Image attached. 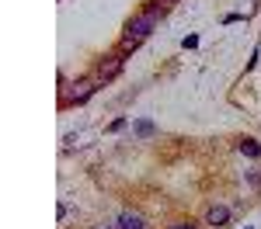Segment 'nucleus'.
Wrapping results in <instances>:
<instances>
[{
  "mask_svg": "<svg viewBox=\"0 0 261 229\" xmlns=\"http://www.w3.org/2000/svg\"><path fill=\"white\" fill-rule=\"evenodd\" d=\"M161 7H150V11H143V14H136V18L129 21V28H125V35H133V39H146L153 28H157V21H161Z\"/></svg>",
  "mask_w": 261,
  "mask_h": 229,
  "instance_id": "1",
  "label": "nucleus"
},
{
  "mask_svg": "<svg viewBox=\"0 0 261 229\" xmlns=\"http://www.w3.org/2000/svg\"><path fill=\"white\" fill-rule=\"evenodd\" d=\"M94 94V80H77V83H70L66 90H63V104H81L87 101Z\"/></svg>",
  "mask_w": 261,
  "mask_h": 229,
  "instance_id": "2",
  "label": "nucleus"
},
{
  "mask_svg": "<svg viewBox=\"0 0 261 229\" xmlns=\"http://www.w3.org/2000/svg\"><path fill=\"white\" fill-rule=\"evenodd\" d=\"M122 73V56H108L98 62V80H115Z\"/></svg>",
  "mask_w": 261,
  "mask_h": 229,
  "instance_id": "3",
  "label": "nucleus"
},
{
  "mask_svg": "<svg viewBox=\"0 0 261 229\" xmlns=\"http://www.w3.org/2000/svg\"><path fill=\"white\" fill-rule=\"evenodd\" d=\"M226 219H230V208L226 205H209V212H205V222L209 226H223Z\"/></svg>",
  "mask_w": 261,
  "mask_h": 229,
  "instance_id": "4",
  "label": "nucleus"
},
{
  "mask_svg": "<svg viewBox=\"0 0 261 229\" xmlns=\"http://www.w3.org/2000/svg\"><path fill=\"white\" fill-rule=\"evenodd\" d=\"M119 229H146L140 212H122L119 215Z\"/></svg>",
  "mask_w": 261,
  "mask_h": 229,
  "instance_id": "5",
  "label": "nucleus"
},
{
  "mask_svg": "<svg viewBox=\"0 0 261 229\" xmlns=\"http://www.w3.org/2000/svg\"><path fill=\"white\" fill-rule=\"evenodd\" d=\"M241 153H244V156H251V160H258V156H261V146L254 143V139H244V143H241Z\"/></svg>",
  "mask_w": 261,
  "mask_h": 229,
  "instance_id": "6",
  "label": "nucleus"
},
{
  "mask_svg": "<svg viewBox=\"0 0 261 229\" xmlns=\"http://www.w3.org/2000/svg\"><path fill=\"white\" fill-rule=\"evenodd\" d=\"M247 184L254 187V191H261V167H251L247 170Z\"/></svg>",
  "mask_w": 261,
  "mask_h": 229,
  "instance_id": "7",
  "label": "nucleus"
},
{
  "mask_svg": "<svg viewBox=\"0 0 261 229\" xmlns=\"http://www.w3.org/2000/svg\"><path fill=\"white\" fill-rule=\"evenodd\" d=\"M143 42L140 39H133V35H125V39H122V49H140Z\"/></svg>",
  "mask_w": 261,
  "mask_h": 229,
  "instance_id": "8",
  "label": "nucleus"
},
{
  "mask_svg": "<svg viewBox=\"0 0 261 229\" xmlns=\"http://www.w3.org/2000/svg\"><path fill=\"white\" fill-rule=\"evenodd\" d=\"M136 132H140V136H153V125H150V122H140V125H136Z\"/></svg>",
  "mask_w": 261,
  "mask_h": 229,
  "instance_id": "9",
  "label": "nucleus"
},
{
  "mask_svg": "<svg viewBox=\"0 0 261 229\" xmlns=\"http://www.w3.org/2000/svg\"><path fill=\"white\" fill-rule=\"evenodd\" d=\"M171 229H195V226H188V222H178V226H171Z\"/></svg>",
  "mask_w": 261,
  "mask_h": 229,
  "instance_id": "10",
  "label": "nucleus"
},
{
  "mask_svg": "<svg viewBox=\"0 0 261 229\" xmlns=\"http://www.w3.org/2000/svg\"><path fill=\"white\" fill-rule=\"evenodd\" d=\"M161 4H174V0H161Z\"/></svg>",
  "mask_w": 261,
  "mask_h": 229,
  "instance_id": "11",
  "label": "nucleus"
}]
</instances>
